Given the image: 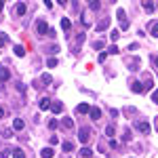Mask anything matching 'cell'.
<instances>
[{
  "instance_id": "cell-1",
  "label": "cell",
  "mask_w": 158,
  "mask_h": 158,
  "mask_svg": "<svg viewBox=\"0 0 158 158\" xmlns=\"http://www.w3.org/2000/svg\"><path fill=\"white\" fill-rule=\"evenodd\" d=\"M78 139H80L82 143H86V141L91 139V129H86V127H82V129L78 131Z\"/></svg>"
},
{
  "instance_id": "cell-2",
  "label": "cell",
  "mask_w": 158,
  "mask_h": 158,
  "mask_svg": "<svg viewBox=\"0 0 158 158\" xmlns=\"http://www.w3.org/2000/svg\"><path fill=\"white\" fill-rule=\"evenodd\" d=\"M137 131H139V133H143V135H148L150 131H152V127H150V122L141 120V122H137Z\"/></svg>"
},
{
  "instance_id": "cell-3",
  "label": "cell",
  "mask_w": 158,
  "mask_h": 158,
  "mask_svg": "<svg viewBox=\"0 0 158 158\" xmlns=\"http://www.w3.org/2000/svg\"><path fill=\"white\" fill-rule=\"evenodd\" d=\"M36 30H38V34H42V36H44V34H49V23H47L44 19H40L38 25H36Z\"/></svg>"
},
{
  "instance_id": "cell-4",
  "label": "cell",
  "mask_w": 158,
  "mask_h": 158,
  "mask_svg": "<svg viewBox=\"0 0 158 158\" xmlns=\"http://www.w3.org/2000/svg\"><path fill=\"white\" fill-rule=\"evenodd\" d=\"M118 19H120V27L127 30V27H129V21L124 19V9H118Z\"/></svg>"
},
{
  "instance_id": "cell-5",
  "label": "cell",
  "mask_w": 158,
  "mask_h": 158,
  "mask_svg": "<svg viewBox=\"0 0 158 158\" xmlns=\"http://www.w3.org/2000/svg\"><path fill=\"white\" fill-rule=\"evenodd\" d=\"M51 110H53V114H61L63 112V103L61 101H53L51 103Z\"/></svg>"
},
{
  "instance_id": "cell-6",
  "label": "cell",
  "mask_w": 158,
  "mask_h": 158,
  "mask_svg": "<svg viewBox=\"0 0 158 158\" xmlns=\"http://www.w3.org/2000/svg\"><path fill=\"white\" fill-rule=\"evenodd\" d=\"M9 78H11V72L6 68H0V82H6Z\"/></svg>"
},
{
  "instance_id": "cell-7",
  "label": "cell",
  "mask_w": 158,
  "mask_h": 158,
  "mask_svg": "<svg viewBox=\"0 0 158 158\" xmlns=\"http://www.w3.org/2000/svg\"><path fill=\"white\" fill-rule=\"evenodd\" d=\"M23 127H25V122L21 120V118H15V120H13V129H15V131H23Z\"/></svg>"
},
{
  "instance_id": "cell-8",
  "label": "cell",
  "mask_w": 158,
  "mask_h": 158,
  "mask_svg": "<svg viewBox=\"0 0 158 158\" xmlns=\"http://www.w3.org/2000/svg\"><path fill=\"white\" fill-rule=\"evenodd\" d=\"M76 112H78V114H89V112H91V106H89V103H80V106L76 108Z\"/></svg>"
},
{
  "instance_id": "cell-9",
  "label": "cell",
  "mask_w": 158,
  "mask_h": 158,
  "mask_svg": "<svg viewBox=\"0 0 158 158\" xmlns=\"http://www.w3.org/2000/svg\"><path fill=\"white\" fill-rule=\"evenodd\" d=\"M15 15H25V4L23 2H17V4H15Z\"/></svg>"
},
{
  "instance_id": "cell-10",
  "label": "cell",
  "mask_w": 158,
  "mask_h": 158,
  "mask_svg": "<svg viewBox=\"0 0 158 158\" xmlns=\"http://www.w3.org/2000/svg\"><path fill=\"white\" fill-rule=\"evenodd\" d=\"M89 114H91V118H93V120H99V118H101V110H99V108H91Z\"/></svg>"
},
{
  "instance_id": "cell-11",
  "label": "cell",
  "mask_w": 158,
  "mask_h": 158,
  "mask_svg": "<svg viewBox=\"0 0 158 158\" xmlns=\"http://www.w3.org/2000/svg\"><path fill=\"white\" fill-rule=\"evenodd\" d=\"M40 156H42V158H53V156H55V152H53V148H44V150L40 152Z\"/></svg>"
},
{
  "instance_id": "cell-12",
  "label": "cell",
  "mask_w": 158,
  "mask_h": 158,
  "mask_svg": "<svg viewBox=\"0 0 158 158\" xmlns=\"http://www.w3.org/2000/svg\"><path fill=\"white\" fill-rule=\"evenodd\" d=\"M78 154H80V158H93V152H91L89 148H82V150H80Z\"/></svg>"
},
{
  "instance_id": "cell-13",
  "label": "cell",
  "mask_w": 158,
  "mask_h": 158,
  "mask_svg": "<svg viewBox=\"0 0 158 158\" xmlns=\"http://www.w3.org/2000/svg\"><path fill=\"white\" fill-rule=\"evenodd\" d=\"M61 148H63V152L68 154V152H72V150H74V143H72V141H63V143H61Z\"/></svg>"
},
{
  "instance_id": "cell-14",
  "label": "cell",
  "mask_w": 158,
  "mask_h": 158,
  "mask_svg": "<svg viewBox=\"0 0 158 158\" xmlns=\"http://www.w3.org/2000/svg\"><path fill=\"white\" fill-rule=\"evenodd\" d=\"M49 108H51V99L42 97L40 99V110H49Z\"/></svg>"
},
{
  "instance_id": "cell-15",
  "label": "cell",
  "mask_w": 158,
  "mask_h": 158,
  "mask_svg": "<svg viewBox=\"0 0 158 158\" xmlns=\"http://www.w3.org/2000/svg\"><path fill=\"white\" fill-rule=\"evenodd\" d=\"M61 27H63L65 32H70V27H72V21H70L68 17H65V19H61Z\"/></svg>"
},
{
  "instance_id": "cell-16",
  "label": "cell",
  "mask_w": 158,
  "mask_h": 158,
  "mask_svg": "<svg viewBox=\"0 0 158 158\" xmlns=\"http://www.w3.org/2000/svg\"><path fill=\"white\" fill-rule=\"evenodd\" d=\"M131 89L135 93H143V85H139V82H131Z\"/></svg>"
},
{
  "instance_id": "cell-17",
  "label": "cell",
  "mask_w": 158,
  "mask_h": 158,
  "mask_svg": "<svg viewBox=\"0 0 158 158\" xmlns=\"http://www.w3.org/2000/svg\"><path fill=\"white\" fill-rule=\"evenodd\" d=\"M108 25H110V19H101V21H99V23H97V30H99V32H101V30H106Z\"/></svg>"
},
{
  "instance_id": "cell-18",
  "label": "cell",
  "mask_w": 158,
  "mask_h": 158,
  "mask_svg": "<svg viewBox=\"0 0 158 158\" xmlns=\"http://www.w3.org/2000/svg\"><path fill=\"white\" fill-rule=\"evenodd\" d=\"M141 6H143V11H148V13H152V11H154V9H156V6H154L152 2H143Z\"/></svg>"
},
{
  "instance_id": "cell-19",
  "label": "cell",
  "mask_w": 158,
  "mask_h": 158,
  "mask_svg": "<svg viewBox=\"0 0 158 158\" xmlns=\"http://www.w3.org/2000/svg\"><path fill=\"white\" fill-rule=\"evenodd\" d=\"M61 124H63V127H65L68 131H70V129H74V120H70V118H65V120L61 122Z\"/></svg>"
},
{
  "instance_id": "cell-20",
  "label": "cell",
  "mask_w": 158,
  "mask_h": 158,
  "mask_svg": "<svg viewBox=\"0 0 158 158\" xmlns=\"http://www.w3.org/2000/svg\"><path fill=\"white\" fill-rule=\"evenodd\" d=\"M150 32H152V38H158V21L150 27Z\"/></svg>"
},
{
  "instance_id": "cell-21",
  "label": "cell",
  "mask_w": 158,
  "mask_h": 158,
  "mask_svg": "<svg viewBox=\"0 0 158 158\" xmlns=\"http://www.w3.org/2000/svg\"><path fill=\"white\" fill-rule=\"evenodd\" d=\"M15 55H17V57H23L25 49H23V47H15Z\"/></svg>"
},
{
  "instance_id": "cell-22",
  "label": "cell",
  "mask_w": 158,
  "mask_h": 158,
  "mask_svg": "<svg viewBox=\"0 0 158 158\" xmlns=\"http://www.w3.org/2000/svg\"><path fill=\"white\" fill-rule=\"evenodd\" d=\"M110 38H112L114 42H118V38H120V32H118V30H114V32L110 34Z\"/></svg>"
},
{
  "instance_id": "cell-23",
  "label": "cell",
  "mask_w": 158,
  "mask_h": 158,
  "mask_svg": "<svg viewBox=\"0 0 158 158\" xmlns=\"http://www.w3.org/2000/svg\"><path fill=\"white\" fill-rule=\"evenodd\" d=\"M13 158H25V154L21 150H13Z\"/></svg>"
},
{
  "instance_id": "cell-24",
  "label": "cell",
  "mask_w": 158,
  "mask_h": 158,
  "mask_svg": "<svg viewBox=\"0 0 158 158\" xmlns=\"http://www.w3.org/2000/svg\"><path fill=\"white\" fill-rule=\"evenodd\" d=\"M47 65H49V68H55V65H57V59H55V57H49V59H47Z\"/></svg>"
},
{
  "instance_id": "cell-25",
  "label": "cell",
  "mask_w": 158,
  "mask_h": 158,
  "mask_svg": "<svg viewBox=\"0 0 158 158\" xmlns=\"http://www.w3.org/2000/svg\"><path fill=\"white\" fill-rule=\"evenodd\" d=\"M103 47H106V44H103V40H97V42H93V49H103Z\"/></svg>"
},
{
  "instance_id": "cell-26",
  "label": "cell",
  "mask_w": 158,
  "mask_h": 158,
  "mask_svg": "<svg viewBox=\"0 0 158 158\" xmlns=\"http://www.w3.org/2000/svg\"><path fill=\"white\" fill-rule=\"evenodd\" d=\"M57 127H59V122L55 120V118H51L49 120V129H57Z\"/></svg>"
},
{
  "instance_id": "cell-27",
  "label": "cell",
  "mask_w": 158,
  "mask_h": 158,
  "mask_svg": "<svg viewBox=\"0 0 158 158\" xmlns=\"http://www.w3.org/2000/svg\"><path fill=\"white\" fill-rule=\"evenodd\" d=\"M152 86H154V78H148V82H146V86H143V91H146V89H152Z\"/></svg>"
},
{
  "instance_id": "cell-28",
  "label": "cell",
  "mask_w": 158,
  "mask_h": 158,
  "mask_svg": "<svg viewBox=\"0 0 158 158\" xmlns=\"http://www.w3.org/2000/svg\"><path fill=\"white\" fill-rule=\"evenodd\" d=\"M106 135L108 137H114V127H106Z\"/></svg>"
},
{
  "instance_id": "cell-29",
  "label": "cell",
  "mask_w": 158,
  "mask_h": 158,
  "mask_svg": "<svg viewBox=\"0 0 158 158\" xmlns=\"http://www.w3.org/2000/svg\"><path fill=\"white\" fill-rule=\"evenodd\" d=\"M42 82H44V85H51V76L49 74H42Z\"/></svg>"
},
{
  "instance_id": "cell-30",
  "label": "cell",
  "mask_w": 158,
  "mask_h": 158,
  "mask_svg": "<svg viewBox=\"0 0 158 158\" xmlns=\"http://www.w3.org/2000/svg\"><path fill=\"white\" fill-rule=\"evenodd\" d=\"M4 44H6V36H4V34H0V49H2Z\"/></svg>"
},
{
  "instance_id": "cell-31",
  "label": "cell",
  "mask_w": 158,
  "mask_h": 158,
  "mask_svg": "<svg viewBox=\"0 0 158 158\" xmlns=\"http://www.w3.org/2000/svg\"><path fill=\"white\" fill-rule=\"evenodd\" d=\"M106 57H108V53H99V55H97V59H99V63H101V61H106Z\"/></svg>"
},
{
  "instance_id": "cell-32",
  "label": "cell",
  "mask_w": 158,
  "mask_h": 158,
  "mask_svg": "<svg viewBox=\"0 0 158 158\" xmlns=\"http://www.w3.org/2000/svg\"><path fill=\"white\" fill-rule=\"evenodd\" d=\"M152 101H154V103H158V89L152 93Z\"/></svg>"
},
{
  "instance_id": "cell-33",
  "label": "cell",
  "mask_w": 158,
  "mask_h": 158,
  "mask_svg": "<svg viewBox=\"0 0 158 158\" xmlns=\"http://www.w3.org/2000/svg\"><path fill=\"white\" fill-rule=\"evenodd\" d=\"M108 53H118V47H116V44H112V47L108 49Z\"/></svg>"
},
{
  "instance_id": "cell-34",
  "label": "cell",
  "mask_w": 158,
  "mask_h": 158,
  "mask_svg": "<svg viewBox=\"0 0 158 158\" xmlns=\"http://www.w3.org/2000/svg\"><path fill=\"white\" fill-rule=\"evenodd\" d=\"M91 9H93V11H97V9H99V2H95V0H93V2H91Z\"/></svg>"
},
{
  "instance_id": "cell-35",
  "label": "cell",
  "mask_w": 158,
  "mask_h": 158,
  "mask_svg": "<svg viewBox=\"0 0 158 158\" xmlns=\"http://www.w3.org/2000/svg\"><path fill=\"white\" fill-rule=\"evenodd\" d=\"M0 158H9V150H2L0 152Z\"/></svg>"
},
{
  "instance_id": "cell-36",
  "label": "cell",
  "mask_w": 158,
  "mask_h": 158,
  "mask_svg": "<svg viewBox=\"0 0 158 158\" xmlns=\"http://www.w3.org/2000/svg\"><path fill=\"white\" fill-rule=\"evenodd\" d=\"M0 118H4V110L0 108Z\"/></svg>"
},
{
  "instance_id": "cell-37",
  "label": "cell",
  "mask_w": 158,
  "mask_h": 158,
  "mask_svg": "<svg viewBox=\"0 0 158 158\" xmlns=\"http://www.w3.org/2000/svg\"><path fill=\"white\" fill-rule=\"evenodd\" d=\"M154 124H156V131H158V116L154 118Z\"/></svg>"
},
{
  "instance_id": "cell-38",
  "label": "cell",
  "mask_w": 158,
  "mask_h": 158,
  "mask_svg": "<svg viewBox=\"0 0 158 158\" xmlns=\"http://www.w3.org/2000/svg\"><path fill=\"white\" fill-rule=\"evenodd\" d=\"M154 63H156V65H158V57H154Z\"/></svg>"
},
{
  "instance_id": "cell-39",
  "label": "cell",
  "mask_w": 158,
  "mask_h": 158,
  "mask_svg": "<svg viewBox=\"0 0 158 158\" xmlns=\"http://www.w3.org/2000/svg\"><path fill=\"white\" fill-rule=\"evenodd\" d=\"M2 6H4V2H0V11H2Z\"/></svg>"
},
{
  "instance_id": "cell-40",
  "label": "cell",
  "mask_w": 158,
  "mask_h": 158,
  "mask_svg": "<svg viewBox=\"0 0 158 158\" xmlns=\"http://www.w3.org/2000/svg\"><path fill=\"white\" fill-rule=\"evenodd\" d=\"M156 9H158V6H156Z\"/></svg>"
}]
</instances>
